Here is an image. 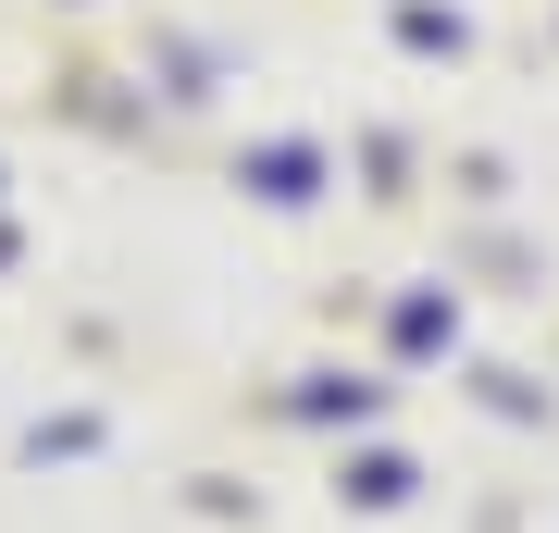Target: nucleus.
I'll return each instance as SVG.
<instances>
[{"label":"nucleus","mask_w":559,"mask_h":533,"mask_svg":"<svg viewBox=\"0 0 559 533\" xmlns=\"http://www.w3.org/2000/svg\"><path fill=\"white\" fill-rule=\"evenodd\" d=\"M299 174H311V149H261V198H311Z\"/></svg>","instance_id":"nucleus-1"}]
</instances>
